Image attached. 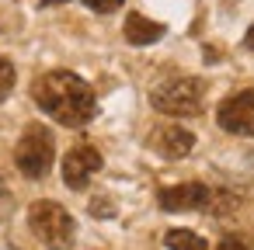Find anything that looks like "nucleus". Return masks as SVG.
Segmentation results:
<instances>
[{"label":"nucleus","mask_w":254,"mask_h":250,"mask_svg":"<svg viewBox=\"0 0 254 250\" xmlns=\"http://www.w3.org/2000/svg\"><path fill=\"white\" fill-rule=\"evenodd\" d=\"M244 46H247V49H254V25L247 28V35H244Z\"/></svg>","instance_id":"4468645a"},{"label":"nucleus","mask_w":254,"mask_h":250,"mask_svg":"<svg viewBox=\"0 0 254 250\" xmlns=\"http://www.w3.org/2000/svg\"><path fill=\"white\" fill-rule=\"evenodd\" d=\"M216 122H219V129L230 132V136H254V91L230 94V98L219 104Z\"/></svg>","instance_id":"39448f33"},{"label":"nucleus","mask_w":254,"mask_h":250,"mask_svg":"<svg viewBox=\"0 0 254 250\" xmlns=\"http://www.w3.org/2000/svg\"><path fill=\"white\" fill-rule=\"evenodd\" d=\"M216 250H247V243H244L240 236H223V240L216 243Z\"/></svg>","instance_id":"ddd939ff"},{"label":"nucleus","mask_w":254,"mask_h":250,"mask_svg":"<svg viewBox=\"0 0 254 250\" xmlns=\"http://www.w3.org/2000/svg\"><path fill=\"white\" fill-rule=\"evenodd\" d=\"M53 160H56V139L46 125L32 122L25 125L18 146H14V163L25 177H46L53 170Z\"/></svg>","instance_id":"20e7f679"},{"label":"nucleus","mask_w":254,"mask_h":250,"mask_svg":"<svg viewBox=\"0 0 254 250\" xmlns=\"http://www.w3.org/2000/svg\"><path fill=\"white\" fill-rule=\"evenodd\" d=\"M98 170H101V153H98L91 143H77V146L63 156V181H66V188H73V191L87 188V181H91Z\"/></svg>","instance_id":"0eeeda50"},{"label":"nucleus","mask_w":254,"mask_h":250,"mask_svg":"<svg viewBox=\"0 0 254 250\" xmlns=\"http://www.w3.org/2000/svg\"><path fill=\"white\" fill-rule=\"evenodd\" d=\"M164 212H195V208H209L212 205V188L198 184V181H185V184H171L157 195Z\"/></svg>","instance_id":"423d86ee"},{"label":"nucleus","mask_w":254,"mask_h":250,"mask_svg":"<svg viewBox=\"0 0 254 250\" xmlns=\"http://www.w3.org/2000/svg\"><path fill=\"white\" fill-rule=\"evenodd\" d=\"M150 146H153L160 156H167V160H181V156H188V153H191V146H195V136H191L188 129L164 125V129H157V132L150 136Z\"/></svg>","instance_id":"6e6552de"},{"label":"nucleus","mask_w":254,"mask_h":250,"mask_svg":"<svg viewBox=\"0 0 254 250\" xmlns=\"http://www.w3.org/2000/svg\"><path fill=\"white\" fill-rule=\"evenodd\" d=\"M202 101H205V80L198 77H167L150 91V104L171 118L202 115Z\"/></svg>","instance_id":"f03ea898"},{"label":"nucleus","mask_w":254,"mask_h":250,"mask_svg":"<svg viewBox=\"0 0 254 250\" xmlns=\"http://www.w3.org/2000/svg\"><path fill=\"white\" fill-rule=\"evenodd\" d=\"M14 63L11 59H4V56H0V104H4V98L14 91Z\"/></svg>","instance_id":"9b49d317"},{"label":"nucleus","mask_w":254,"mask_h":250,"mask_svg":"<svg viewBox=\"0 0 254 250\" xmlns=\"http://www.w3.org/2000/svg\"><path fill=\"white\" fill-rule=\"evenodd\" d=\"M46 7H53V4H66V0H42ZM84 4L91 7V11H98V14H112L115 7H122V0H84Z\"/></svg>","instance_id":"f8f14e48"},{"label":"nucleus","mask_w":254,"mask_h":250,"mask_svg":"<svg viewBox=\"0 0 254 250\" xmlns=\"http://www.w3.org/2000/svg\"><path fill=\"white\" fill-rule=\"evenodd\" d=\"M164 243H167V250H209V243L191 229H167Z\"/></svg>","instance_id":"9d476101"},{"label":"nucleus","mask_w":254,"mask_h":250,"mask_svg":"<svg viewBox=\"0 0 254 250\" xmlns=\"http://www.w3.org/2000/svg\"><path fill=\"white\" fill-rule=\"evenodd\" d=\"M28 226L32 233L49 247V250H70L73 247V236H77V226H73V215L60 205V201H32L28 208Z\"/></svg>","instance_id":"7ed1b4c3"},{"label":"nucleus","mask_w":254,"mask_h":250,"mask_svg":"<svg viewBox=\"0 0 254 250\" xmlns=\"http://www.w3.org/2000/svg\"><path fill=\"white\" fill-rule=\"evenodd\" d=\"M122 35H126L129 46L143 49V46H153L157 39H164V25H157V21L143 18V14H129L126 25H122Z\"/></svg>","instance_id":"1a4fd4ad"},{"label":"nucleus","mask_w":254,"mask_h":250,"mask_svg":"<svg viewBox=\"0 0 254 250\" xmlns=\"http://www.w3.org/2000/svg\"><path fill=\"white\" fill-rule=\"evenodd\" d=\"M32 98L35 104L56 118L60 125L66 129H84L94 111H98V98L91 91L87 80H80L77 73L70 70H53V73H42L35 84H32Z\"/></svg>","instance_id":"f257e3e1"}]
</instances>
